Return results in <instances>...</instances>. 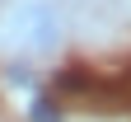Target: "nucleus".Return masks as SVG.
I'll use <instances>...</instances> for the list:
<instances>
[{"instance_id": "f257e3e1", "label": "nucleus", "mask_w": 131, "mask_h": 122, "mask_svg": "<svg viewBox=\"0 0 131 122\" xmlns=\"http://www.w3.org/2000/svg\"><path fill=\"white\" fill-rule=\"evenodd\" d=\"M75 33V10L66 0H0V57L52 61Z\"/></svg>"}, {"instance_id": "f03ea898", "label": "nucleus", "mask_w": 131, "mask_h": 122, "mask_svg": "<svg viewBox=\"0 0 131 122\" xmlns=\"http://www.w3.org/2000/svg\"><path fill=\"white\" fill-rule=\"evenodd\" d=\"M66 5H70V10H75V5H89V0H66Z\"/></svg>"}]
</instances>
